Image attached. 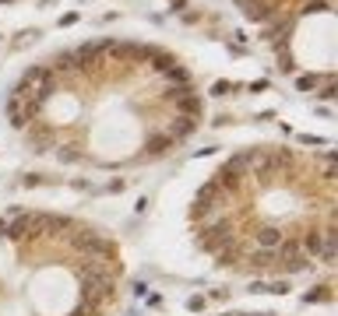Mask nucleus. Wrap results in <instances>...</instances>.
<instances>
[{"instance_id": "nucleus-1", "label": "nucleus", "mask_w": 338, "mask_h": 316, "mask_svg": "<svg viewBox=\"0 0 338 316\" xmlns=\"http://www.w3.org/2000/svg\"><path fill=\"white\" fill-rule=\"evenodd\" d=\"M204 99L190 67L144 39H88L18 74L7 123L64 165H141L197 133Z\"/></svg>"}, {"instance_id": "nucleus-2", "label": "nucleus", "mask_w": 338, "mask_h": 316, "mask_svg": "<svg viewBox=\"0 0 338 316\" xmlns=\"http://www.w3.org/2000/svg\"><path fill=\"white\" fill-rule=\"evenodd\" d=\"M197 246L247 274L335 260V151L254 144L229 155L190 204Z\"/></svg>"}, {"instance_id": "nucleus-3", "label": "nucleus", "mask_w": 338, "mask_h": 316, "mask_svg": "<svg viewBox=\"0 0 338 316\" xmlns=\"http://www.w3.org/2000/svg\"><path fill=\"white\" fill-rule=\"evenodd\" d=\"M120 278V249L95 225L50 211L0 218V316H102Z\"/></svg>"}, {"instance_id": "nucleus-4", "label": "nucleus", "mask_w": 338, "mask_h": 316, "mask_svg": "<svg viewBox=\"0 0 338 316\" xmlns=\"http://www.w3.org/2000/svg\"><path fill=\"white\" fill-rule=\"evenodd\" d=\"M250 21L275 67L306 95L331 99L338 81V25L335 0H232Z\"/></svg>"}, {"instance_id": "nucleus-5", "label": "nucleus", "mask_w": 338, "mask_h": 316, "mask_svg": "<svg viewBox=\"0 0 338 316\" xmlns=\"http://www.w3.org/2000/svg\"><path fill=\"white\" fill-rule=\"evenodd\" d=\"M7 4H21V0H0V7H7Z\"/></svg>"}]
</instances>
